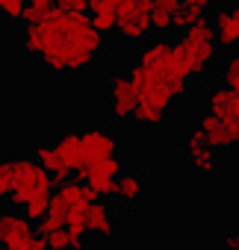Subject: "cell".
Segmentation results:
<instances>
[{
    "instance_id": "obj_1",
    "label": "cell",
    "mask_w": 239,
    "mask_h": 250,
    "mask_svg": "<svg viewBox=\"0 0 239 250\" xmlns=\"http://www.w3.org/2000/svg\"><path fill=\"white\" fill-rule=\"evenodd\" d=\"M0 177L9 186V206L24 209L33 197L53 194V174L36 159H0Z\"/></svg>"
},
{
    "instance_id": "obj_2",
    "label": "cell",
    "mask_w": 239,
    "mask_h": 250,
    "mask_svg": "<svg viewBox=\"0 0 239 250\" xmlns=\"http://www.w3.org/2000/svg\"><path fill=\"white\" fill-rule=\"evenodd\" d=\"M62 39H65L68 71L89 68L95 62V56L100 53V47H103V33L95 27L92 15H86V12H65Z\"/></svg>"
},
{
    "instance_id": "obj_3",
    "label": "cell",
    "mask_w": 239,
    "mask_h": 250,
    "mask_svg": "<svg viewBox=\"0 0 239 250\" xmlns=\"http://www.w3.org/2000/svg\"><path fill=\"white\" fill-rule=\"evenodd\" d=\"M174 50L180 53V59L186 62L192 77H201L218 56V42H215V24L201 18L192 27L183 30V39L174 44Z\"/></svg>"
},
{
    "instance_id": "obj_4",
    "label": "cell",
    "mask_w": 239,
    "mask_h": 250,
    "mask_svg": "<svg viewBox=\"0 0 239 250\" xmlns=\"http://www.w3.org/2000/svg\"><path fill=\"white\" fill-rule=\"evenodd\" d=\"M151 6H154V0H121L115 9L118 12V36L127 42L148 39V30H154Z\"/></svg>"
},
{
    "instance_id": "obj_5",
    "label": "cell",
    "mask_w": 239,
    "mask_h": 250,
    "mask_svg": "<svg viewBox=\"0 0 239 250\" xmlns=\"http://www.w3.org/2000/svg\"><path fill=\"white\" fill-rule=\"evenodd\" d=\"M130 80H133V85H136L142 103H151V106H160V109H168V106L174 103V97H171L166 80H163L160 74H154L148 65L136 62V65L130 68Z\"/></svg>"
},
{
    "instance_id": "obj_6",
    "label": "cell",
    "mask_w": 239,
    "mask_h": 250,
    "mask_svg": "<svg viewBox=\"0 0 239 250\" xmlns=\"http://www.w3.org/2000/svg\"><path fill=\"white\" fill-rule=\"evenodd\" d=\"M106 91H109V115H112V121H133V112L139 106V91H136L130 74H112Z\"/></svg>"
},
{
    "instance_id": "obj_7",
    "label": "cell",
    "mask_w": 239,
    "mask_h": 250,
    "mask_svg": "<svg viewBox=\"0 0 239 250\" xmlns=\"http://www.w3.org/2000/svg\"><path fill=\"white\" fill-rule=\"evenodd\" d=\"M207 106H210L213 115H218L230 127V133H233V139L239 145V91H233L230 85H218V88L210 91Z\"/></svg>"
},
{
    "instance_id": "obj_8",
    "label": "cell",
    "mask_w": 239,
    "mask_h": 250,
    "mask_svg": "<svg viewBox=\"0 0 239 250\" xmlns=\"http://www.w3.org/2000/svg\"><path fill=\"white\" fill-rule=\"evenodd\" d=\"M33 221L24 215V212H12V209H3L0 212V244L9 247V250H18L27 238H33Z\"/></svg>"
},
{
    "instance_id": "obj_9",
    "label": "cell",
    "mask_w": 239,
    "mask_h": 250,
    "mask_svg": "<svg viewBox=\"0 0 239 250\" xmlns=\"http://www.w3.org/2000/svg\"><path fill=\"white\" fill-rule=\"evenodd\" d=\"M183 150H186V156H189V162H192V168H195V171L210 174V171H215V168H218V150L207 145V136H204V130L198 127V124L192 127V133H189V139H186Z\"/></svg>"
},
{
    "instance_id": "obj_10",
    "label": "cell",
    "mask_w": 239,
    "mask_h": 250,
    "mask_svg": "<svg viewBox=\"0 0 239 250\" xmlns=\"http://www.w3.org/2000/svg\"><path fill=\"white\" fill-rule=\"evenodd\" d=\"M83 136V147H86V162H97L106 156H115V136L103 127H89L80 133Z\"/></svg>"
},
{
    "instance_id": "obj_11",
    "label": "cell",
    "mask_w": 239,
    "mask_h": 250,
    "mask_svg": "<svg viewBox=\"0 0 239 250\" xmlns=\"http://www.w3.org/2000/svg\"><path fill=\"white\" fill-rule=\"evenodd\" d=\"M86 229H89V235H95L100 241H109L115 235V218H112V212H109V206L103 200L89 203V209H86Z\"/></svg>"
},
{
    "instance_id": "obj_12",
    "label": "cell",
    "mask_w": 239,
    "mask_h": 250,
    "mask_svg": "<svg viewBox=\"0 0 239 250\" xmlns=\"http://www.w3.org/2000/svg\"><path fill=\"white\" fill-rule=\"evenodd\" d=\"M198 127L204 130L207 145H210V147H215V150H227V147H233V145H236V139H233L230 127H227V124H224L218 115H213L210 109L198 118Z\"/></svg>"
},
{
    "instance_id": "obj_13",
    "label": "cell",
    "mask_w": 239,
    "mask_h": 250,
    "mask_svg": "<svg viewBox=\"0 0 239 250\" xmlns=\"http://www.w3.org/2000/svg\"><path fill=\"white\" fill-rule=\"evenodd\" d=\"M45 171H50L53 174V180L56 183H65V180H71V168L65 165V159L59 156V150H56V145H39L36 147V156H33Z\"/></svg>"
},
{
    "instance_id": "obj_14",
    "label": "cell",
    "mask_w": 239,
    "mask_h": 250,
    "mask_svg": "<svg viewBox=\"0 0 239 250\" xmlns=\"http://www.w3.org/2000/svg\"><path fill=\"white\" fill-rule=\"evenodd\" d=\"M215 42L221 50H236L239 47V18L227 9V12H218L215 15Z\"/></svg>"
},
{
    "instance_id": "obj_15",
    "label": "cell",
    "mask_w": 239,
    "mask_h": 250,
    "mask_svg": "<svg viewBox=\"0 0 239 250\" xmlns=\"http://www.w3.org/2000/svg\"><path fill=\"white\" fill-rule=\"evenodd\" d=\"M56 150L65 159V165L71 171H77L80 165H86V147H83V136L80 133H65L56 139Z\"/></svg>"
},
{
    "instance_id": "obj_16",
    "label": "cell",
    "mask_w": 239,
    "mask_h": 250,
    "mask_svg": "<svg viewBox=\"0 0 239 250\" xmlns=\"http://www.w3.org/2000/svg\"><path fill=\"white\" fill-rule=\"evenodd\" d=\"M145 191H148V183H145V177H142V174L127 171V174L118 177V191H115V197L121 200V203L133 206V203H139V200L145 197Z\"/></svg>"
},
{
    "instance_id": "obj_17",
    "label": "cell",
    "mask_w": 239,
    "mask_h": 250,
    "mask_svg": "<svg viewBox=\"0 0 239 250\" xmlns=\"http://www.w3.org/2000/svg\"><path fill=\"white\" fill-rule=\"evenodd\" d=\"M180 0H154V6H151V24L157 33H166L174 27V15L180 12Z\"/></svg>"
},
{
    "instance_id": "obj_18",
    "label": "cell",
    "mask_w": 239,
    "mask_h": 250,
    "mask_svg": "<svg viewBox=\"0 0 239 250\" xmlns=\"http://www.w3.org/2000/svg\"><path fill=\"white\" fill-rule=\"evenodd\" d=\"M53 9H56L53 0H30V3H27V15H24V21H27V24L45 21L48 15H53Z\"/></svg>"
},
{
    "instance_id": "obj_19",
    "label": "cell",
    "mask_w": 239,
    "mask_h": 250,
    "mask_svg": "<svg viewBox=\"0 0 239 250\" xmlns=\"http://www.w3.org/2000/svg\"><path fill=\"white\" fill-rule=\"evenodd\" d=\"M92 21H95V27H97L103 36L118 33V12H115V9H100V12H92Z\"/></svg>"
},
{
    "instance_id": "obj_20",
    "label": "cell",
    "mask_w": 239,
    "mask_h": 250,
    "mask_svg": "<svg viewBox=\"0 0 239 250\" xmlns=\"http://www.w3.org/2000/svg\"><path fill=\"white\" fill-rule=\"evenodd\" d=\"M163 115H166V109H160V106H151V103H142V100H139V106H136V112H133V121H136V124H160V121H163Z\"/></svg>"
},
{
    "instance_id": "obj_21",
    "label": "cell",
    "mask_w": 239,
    "mask_h": 250,
    "mask_svg": "<svg viewBox=\"0 0 239 250\" xmlns=\"http://www.w3.org/2000/svg\"><path fill=\"white\" fill-rule=\"evenodd\" d=\"M221 80L224 85H230L233 91H239V53H230L221 65Z\"/></svg>"
},
{
    "instance_id": "obj_22",
    "label": "cell",
    "mask_w": 239,
    "mask_h": 250,
    "mask_svg": "<svg viewBox=\"0 0 239 250\" xmlns=\"http://www.w3.org/2000/svg\"><path fill=\"white\" fill-rule=\"evenodd\" d=\"M48 209H50V194H42V197H33V200H30L21 212H24V215L36 224V221H42V218L48 215Z\"/></svg>"
},
{
    "instance_id": "obj_23",
    "label": "cell",
    "mask_w": 239,
    "mask_h": 250,
    "mask_svg": "<svg viewBox=\"0 0 239 250\" xmlns=\"http://www.w3.org/2000/svg\"><path fill=\"white\" fill-rule=\"evenodd\" d=\"M30 0H3V18L6 21H24Z\"/></svg>"
},
{
    "instance_id": "obj_24",
    "label": "cell",
    "mask_w": 239,
    "mask_h": 250,
    "mask_svg": "<svg viewBox=\"0 0 239 250\" xmlns=\"http://www.w3.org/2000/svg\"><path fill=\"white\" fill-rule=\"evenodd\" d=\"M48 238V247L50 250H71V235H68V229L62 227V229H53L50 235H45Z\"/></svg>"
},
{
    "instance_id": "obj_25",
    "label": "cell",
    "mask_w": 239,
    "mask_h": 250,
    "mask_svg": "<svg viewBox=\"0 0 239 250\" xmlns=\"http://www.w3.org/2000/svg\"><path fill=\"white\" fill-rule=\"evenodd\" d=\"M183 3V9H189L195 18H207V12H210V6H213V0H180Z\"/></svg>"
},
{
    "instance_id": "obj_26",
    "label": "cell",
    "mask_w": 239,
    "mask_h": 250,
    "mask_svg": "<svg viewBox=\"0 0 239 250\" xmlns=\"http://www.w3.org/2000/svg\"><path fill=\"white\" fill-rule=\"evenodd\" d=\"M195 21H201V18H195L189 9H183V6H180V12L174 15V30H186V27H192Z\"/></svg>"
},
{
    "instance_id": "obj_27",
    "label": "cell",
    "mask_w": 239,
    "mask_h": 250,
    "mask_svg": "<svg viewBox=\"0 0 239 250\" xmlns=\"http://www.w3.org/2000/svg\"><path fill=\"white\" fill-rule=\"evenodd\" d=\"M56 6L65 12H86L89 9V0H56Z\"/></svg>"
},
{
    "instance_id": "obj_28",
    "label": "cell",
    "mask_w": 239,
    "mask_h": 250,
    "mask_svg": "<svg viewBox=\"0 0 239 250\" xmlns=\"http://www.w3.org/2000/svg\"><path fill=\"white\" fill-rule=\"evenodd\" d=\"M18 250H50V247H48V238H45V235H33V238H27Z\"/></svg>"
},
{
    "instance_id": "obj_29",
    "label": "cell",
    "mask_w": 239,
    "mask_h": 250,
    "mask_svg": "<svg viewBox=\"0 0 239 250\" xmlns=\"http://www.w3.org/2000/svg\"><path fill=\"white\" fill-rule=\"evenodd\" d=\"M121 0H89V12H100V9H118Z\"/></svg>"
},
{
    "instance_id": "obj_30",
    "label": "cell",
    "mask_w": 239,
    "mask_h": 250,
    "mask_svg": "<svg viewBox=\"0 0 239 250\" xmlns=\"http://www.w3.org/2000/svg\"><path fill=\"white\" fill-rule=\"evenodd\" d=\"M221 244H224V250H239V229H227L221 235Z\"/></svg>"
},
{
    "instance_id": "obj_31",
    "label": "cell",
    "mask_w": 239,
    "mask_h": 250,
    "mask_svg": "<svg viewBox=\"0 0 239 250\" xmlns=\"http://www.w3.org/2000/svg\"><path fill=\"white\" fill-rule=\"evenodd\" d=\"M3 200H9V186H6L3 177H0V203H3Z\"/></svg>"
}]
</instances>
